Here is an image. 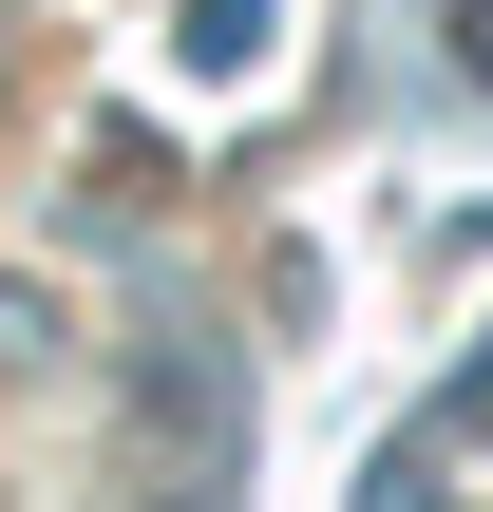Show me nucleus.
<instances>
[{
    "label": "nucleus",
    "instance_id": "nucleus-1",
    "mask_svg": "<svg viewBox=\"0 0 493 512\" xmlns=\"http://www.w3.org/2000/svg\"><path fill=\"white\" fill-rule=\"evenodd\" d=\"M190 57L228 76V57H266V0H190Z\"/></svg>",
    "mask_w": 493,
    "mask_h": 512
},
{
    "label": "nucleus",
    "instance_id": "nucleus-2",
    "mask_svg": "<svg viewBox=\"0 0 493 512\" xmlns=\"http://www.w3.org/2000/svg\"><path fill=\"white\" fill-rule=\"evenodd\" d=\"M456 76H493V0H456Z\"/></svg>",
    "mask_w": 493,
    "mask_h": 512
},
{
    "label": "nucleus",
    "instance_id": "nucleus-3",
    "mask_svg": "<svg viewBox=\"0 0 493 512\" xmlns=\"http://www.w3.org/2000/svg\"><path fill=\"white\" fill-rule=\"evenodd\" d=\"M190 512H209V494H190Z\"/></svg>",
    "mask_w": 493,
    "mask_h": 512
}]
</instances>
